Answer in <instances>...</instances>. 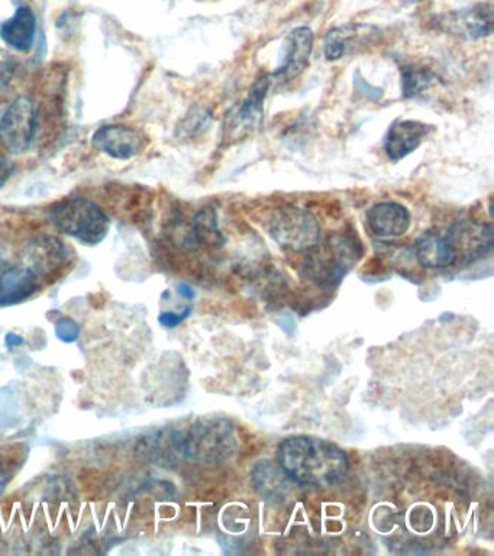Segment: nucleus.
<instances>
[{
  "label": "nucleus",
  "mask_w": 494,
  "mask_h": 556,
  "mask_svg": "<svg viewBox=\"0 0 494 556\" xmlns=\"http://www.w3.org/2000/svg\"><path fill=\"white\" fill-rule=\"evenodd\" d=\"M236 428L224 417H201L186 426L154 430L140 439L137 454L163 467L215 464L233 454Z\"/></svg>",
  "instance_id": "obj_1"
},
{
  "label": "nucleus",
  "mask_w": 494,
  "mask_h": 556,
  "mask_svg": "<svg viewBox=\"0 0 494 556\" xmlns=\"http://www.w3.org/2000/svg\"><path fill=\"white\" fill-rule=\"evenodd\" d=\"M284 473L299 484L333 486L349 472V456L335 443L312 437L286 439L277 452Z\"/></svg>",
  "instance_id": "obj_2"
},
{
  "label": "nucleus",
  "mask_w": 494,
  "mask_h": 556,
  "mask_svg": "<svg viewBox=\"0 0 494 556\" xmlns=\"http://www.w3.org/2000/svg\"><path fill=\"white\" fill-rule=\"evenodd\" d=\"M50 220L60 232L85 245H98L111 229L110 216L86 198L60 200L50 208Z\"/></svg>",
  "instance_id": "obj_3"
},
{
  "label": "nucleus",
  "mask_w": 494,
  "mask_h": 556,
  "mask_svg": "<svg viewBox=\"0 0 494 556\" xmlns=\"http://www.w3.org/2000/svg\"><path fill=\"white\" fill-rule=\"evenodd\" d=\"M273 238L290 251H311L319 243L320 228L316 217L305 208L281 207L273 216Z\"/></svg>",
  "instance_id": "obj_4"
},
{
  "label": "nucleus",
  "mask_w": 494,
  "mask_h": 556,
  "mask_svg": "<svg viewBox=\"0 0 494 556\" xmlns=\"http://www.w3.org/2000/svg\"><path fill=\"white\" fill-rule=\"evenodd\" d=\"M36 104L27 96H20L0 116V143L11 154H24L37 134Z\"/></svg>",
  "instance_id": "obj_5"
},
{
  "label": "nucleus",
  "mask_w": 494,
  "mask_h": 556,
  "mask_svg": "<svg viewBox=\"0 0 494 556\" xmlns=\"http://www.w3.org/2000/svg\"><path fill=\"white\" fill-rule=\"evenodd\" d=\"M435 26L453 37L477 41L493 33V8L489 3L442 13L435 17Z\"/></svg>",
  "instance_id": "obj_6"
},
{
  "label": "nucleus",
  "mask_w": 494,
  "mask_h": 556,
  "mask_svg": "<svg viewBox=\"0 0 494 556\" xmlns=\"http://www.w3.org/2000/svg\"><path fill=\"white\" fill-rule=\"evenodd\" d=\"M457 263L471 264L487 254L493 247L492 225L483 222L461 220L446 230Z\"/></svg>",
  "instance_id": "obj_7"
},
{
  "label": "nucleus",
  "mask_w": 494,
  "mask_h": 556,
  "mask_svg": "<svg viewBox=\"0 0 494 556\" xmlns=\"http://www.w3.org/2000/svg\"><path fill=\"white\" fill-rule=\"evenodd\" d=\"M270 76H262L251 87L249 98L238 106L237 111L229 117L225 132L229 139H241L253 134L263 124L264 100L270 89Z\"/></svg>",
  "instance_id": "obj_8"
},
{
  "label": "nucleus",
  "mask_w": 494,
  "mask_h": 556,
  "mask_svg": "<svg viewBox=\"0 0 494 556\" xmlns=\"http://www.w3.org/2000/svg\"><path fill=\"white\" fill-rule=\"evenodd\" d=\"M315 37L307 26H299L284 39L281 48L280 63L270 78L289 81L301 76L309 65L312 51H314Z\"/></svg>",
  "instance_id": "obj_9"
},
{
  "label": "nucleus",
  "mask_w": 494,
  "mask_h": 556,
  "mask_svg": "<svg viewBox=\"0 0 494 556\" xmlns=\"http://www.w3.org/2000/svg\"><path fill=\"white\" fill-rule=\"evenodd\" d=\"M93 147L114 160H131L144 148L140 130L125 125H103L93 134Z\"/></svg>",
  "instance_id": "obj_10"
},
{
  "label": "nucleus",
  "mask_w": 494,
  "mask_h": 556,
  "mask_svg": "<svg viewBox=\"0 0 494 556\" xmlns=\"http://www.w3.org/2000/svg\"><path fill=\"white\" fill-rule=\"evenodd\" d=\"M41 278L23 264L0 260V306H12L31 298Z\"/></svg>",
  "instance_id": "obj_11"
},
{
  "label": "nucleus",
  "mask_w": 494,
  "mask_h": 556,
  "mask_svg": "<svg viewBox=\"0 0 494 556\" xmlns=\"http://www.w3.org/2000/svg\"><path fill=\"white\" fill-rule=\"evenodd\" d=\"M380 30L372 25L345 24L329 30L324 42L328 61H338L375 41Z\"/></svg>",
  "instance_id": "obj_12"
},
{
  "label": "nucleus",
  "mask_w": 494,
  "mask_h": 556,
  "mask_svg": "<svg viewBox=\"0 0 494 556\" xmlns=\"http://www.w3.org/2000/svg\"><path fill=\"white\" fill-rule=\"evenodd\" d=\"M433 130L432 126L423 122L411 119L394 121L385 134L384 151L389 159L401 161L411 152L418 150L428 135Z\"/></svg>",
  "instance_id": "obj_13"
},
{
  "label": "nucleus",
  "mask_w": 494,
  "mask_h": 556,
  "mask_svg": "<svg viewBox=\"0 0 494 556\" xmlns=\"http://www.w3.org/2000/svg\"><path fill=\"white\" fill-rule=\"evenodd\" d=\"M367 225L377 237H401L410 228V213L401 203H377L368 208Z\"/></svg>",
  "instance_id": "obj_14"
},
{
  "label": "nucleus",
  "mask_w": 494,
  "mask_h": 556,
  "mask_svg": "<svg viewBox=\"0 0 494 556\" xmlns=\"http://www.w3.org/2000/svg\"><path fill=\"white\" fill-rule=\"evenodd\" d=\"M67 251L55 238H38L29 243L23 263L42 278L58 271L66 263Z\"/></svg>",
  "instance_id": "obj_15"
},
{
  "label": "nucleus",
  "mask_w": 494,
  "mask_h": 556,
  "mask_svg": "<svg viewBox=\"0 0 494 556\" xmlns=\"http://www.w3.org/2000/svg\"><path fill=\"white\" fill-rule=\"evenodd\" d=\"M415 254L419 264L427 268H446L457 264L448 235L441 230H428L420 235L415 243Z\"/></svg>",
  "instance_id": "obj_16"
},
{
  "label": "nucleus",
  "mask_w": 494,
  "mask_h": 556,
  "mask_svg": "<svg viewBox=\"0 0 494 556\" xmlns=\"http://www.w3.org/2000/svg\"><path fill=\"white\" fill-rule=\"evenodd\" d=\"M37 34V17L31 8L20 7L10 20L0 24V38L20 52L31 50Z\"/></svg>",
  "instance_id": "obj_17"
},
{
  "label": "nucleus",
  "mask_w": 494,
  "mask_h": 556,
  "mask_svg": "<svg viewBox=\"0 0 494 556\" xmlns=\"http://www.w3.org/2000/svg\"><path fill=\"white\" fill-rule=\"evenodd\" d=\"M192 238L199 243L206 245H223L225 238L220 232L218 213L214 207H203L197 213L192 224Z\"/></svg>",
  "instance_id": "obj_18"
},
{
  "label": "nucleus",
  "mask_w": 494,
  "mask_h": 556,
  "mask_svg": "<svg viewBox=\"0 0 494 556\" xmlns=\"http://www.w3.org/2000/svg\"><path fill=\"white\" fill-rule=\"evenodd\" d=\"M401 76L403 96L407 99L423 94L435 81V74L416 65H405L401 70Z\"/></svg>",
  "instance_id": "obj_19"
},
{
  "label": "nucleus",
  "mask_w": 494,
  "mask_h": 556,
  "mask_svg": "<svg viewBox=\"0 0 494 556\" xmlns=\"http://www.w3.org/2000/svg\"><path fill=\"white\" fill-rule=\"evenodd\" d=\"M211 111H207L206 108L197 109V111H193L192 115L186 117L185 124L180 129L183 130L185 134H188L189 137H192V135L206 129L207 125L211 124Z\"/></svg>",
  "instance_id": "obj_20"
},
{
  "label": "nucleus",
  "mask_w": 494,
  "mask_h": 556,
  "mask_svg": "<svg viewBox=\"0 0 494 556\" xmlns=\"http://www.w3.org/2000/svg\"><path fill=\"white\" fill-rule=\"evenodd\" d=\"M55 332H58L59 339H62L63 342L71 343L79 338L80 328L71 317H63V319L59 320L58 326H55Z\"/></svg>",
  "instance_id": "obj_21"
},
{
  "label": "nucleus",
  "mask_w": 494,
  "mask_h": 556,
  "mask_svg": "<svg viewBox=\"0 0 494 556\" xmlns=\"http://www.w3.org/2000/svg\"><path fill=\"white\" fill-rule=\"evenodd\" d=\"M190 307L186 308L183 315H177L175 312H164L159 317L160 324L166 326V328H176L177 325H180L188 317Z\"/></svg>",
  "instance_id": "obj_22"
},
{
  "label": "nucleus",
  "mask_w": 494,
  "mask_h": 556,
  "mask_svg": "<svg viewBox=\"0 0 494 556\" xmlns=\"http://www.w3.org/2000/svg\"><path fill=\"white\" fill-rule=\"evenodd\" d=\"M12 480V469L10 464H7V460L0 458V494L5 491L8 484H10Z\"/></svg>",
  "instance_id": "obj_23"
},
{
  "label": "nucleus",
  "mask_w": 494,
  "mask_h": 556,
  "mask_svg": "<svg viewBox=\"0 0 494 556\" xmlns=\"http://www.w3.org/2000/svg\"><path fill=\"white\" fill-rule=\"evenodd\" d=\"M12 173H14V167H12L11 161L0 156V189L10 180Z\"/></svg>",
  "instance_id": "obj_24"
}]
</instances>
